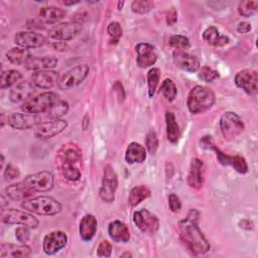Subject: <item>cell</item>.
<instances>
[{"mask_svg":"<svg viewBox=\"0 0 258 258\" xmlns=\"http://www.w3.org/2000/svg\"><path fill=\"white\" fill-rule=\"evenodd\" d=\"M199 217V212L191 209L186 218L178 222L177 228L181 241L192 253L205 254L210 250L211 245L198 226Z\"/></svg>","mask_w":258,"mask_h":258,"instance_id":"cell-1","label":"cell"},{"mask_svg":"<svg viewBox=\"0 0 258 258\" xmlns=\"http://www.w3.org/2000/svg\"><path fill=\"white\" fill-rule=\"evenodd\" d=\"M215 102V93L210 88L197 85L188 93L186 106L191 114H201L210 110Z\"/></svg>","mask_w":258,"mask_h":258,"instance_id":"cell-2","label":"cell"},{"mask_svg":"<svg viewBox=\"0 0 258 258\" xmlns=\"http://www.w3.org/2000/svg\"><path fill=\"white\" fill-rule=\"evenodd\" d=\"M21 209L40 216H53L61 212V205L55 199L48 196L32 197L20 205Z\"/></svg>","mask_w":258,"mask_h":258,"instance_id":"cell-3","label":"cell"},{"mask_svg":"<svg viewBox=\"0 0 258 258\" xmlns=\"http://www.w3.org/2000/svg\"><path fill=\"white\" fill-rule=\"evenodd\" d=\"M57 101L59 97L54 92H43L38 95L32 96L30 99L22 103V112L39 115L40 113H46Z\"/></svg>","mask_w":258,"mask_h":258,"instance_id":"cell-4","label":"cell"},{"mask_svg":"<svg viewBox=\"0 0 258 258\" xmlns=\"http://www.w3.org/2000/svg\"><path fill=\"white\" fill-rule=\"evenodd\" d=\"M220 130L226 140H233L238 137L245 129L242 118L235 112H225L220 118Z\"/></svg>","mask_w":258,"mask_h":258,"instance_id":"cell-5","label":"cell"},{"mask_svg":"<svg viewBox=\"0 0 258 258\" xmlns=\"http://www.w3.org/2000/svg\"><path fill=\"white\" fill-rule=\"evenodd\" d=\"M1 221L4 224L9 225H22L29 227L30 229H35L38 226V220L32 213L25 210L16 209H6L1 212Z\"/></svg>","mask_w":258,"mask_h":258,"instance_id":"cell-6","label":"cell"},{"mask_svg":"<svg viewBox=\"0 0 258 258\" xmlns=\"http://www.w3.org/2000/svg\"><path fill=\"white\" fill-rule=\"evenodd\" d=\"M90 68L88 64H78L70 70H68L58 79L57 87L60 90H71L78 87L83 81L88 77Z\"/></svg>","mask_w":258,"mask_h":258,"instance_id":"cell-7","label":"cell"},{"mask_svg":"<svg viewBox=\"0 0 258 258\" xmlns=\"http://www.w3.org/2000/svg\"><path fill=\"white\" fill-rule=\"evenodd\" d=\"M118 187V175L114 168L107 164L104 167L102 184L99 189L100 198L106 203H113L115 200V191Z\"/></svg>","mask_w":258,"mask_h":258,"instance_id":"cell-8","label":"cell"},{"mask_svg":"<svg viewBox=\"0 0 258 258\" xmlns=\"http://www.w3.org/2000/svg\"><path fill=\"white\" fill-rule=\"evenodd\" d=\"M68 127V122L63 119H49L40 122L34 127V136L38 139H49L64 131Z\"/></svg>","mask_w":258,"mask_h":258,"instance_id":"cell-9","label":"cell"},{"mask_svg":"<svg viewBox=\"0 0 258 258\" xmlns=\"http://www.w3.org/2000/svg\"><path fill=\"white\" fill-rule=\"evenodd\" d=\"M23 182L34 192L49 191L53 187L54 178L50 171L43 170L27 175Z\"/></svg>","mask_w":258,"mask_h":258,"instance_id":"cell-10","label":"cell"},{"mask_svg":"<svg viewBox=\"0 0 258 258\" xmlns=\"http://www.w3.org/2000/svg\"><path fill=\"white\" fill-rule=\"evenodd\" d=\"M133 223L143 233L153 234L159 228V219L147 209H140L133 213Z\"/></svg>","mask_w":258,"mask_h":258,"instance_id":"cell-11","label":"cell"},{"mask_svg":"<svg viewBox=\"0 0 258 258\" xmlns=\"http://www.w3.org/2000/svg\"><path fill=\"white\" fill-rule=\"evenodd\" d=\"M234 83L247 95H255L258 91V73L252 69L242 70L236 74Z\"/></svg>","mask_w":258,"mask_h":258,"instance_id":"cell-12","label":"cell"},{"mask_svg":"<svg viewBox=\"0 0 258 258\" xmlns=\"http://www.w3.org/2000/svg\"><path fill=\"white\" fill-rule=\"evenodd\" d=\"M80 31L81 24L75 21H66L53 25L48 30V37L58 41H67L75 38Z\"/></svg>","mask_w":258,"mask_h":258,"instance_id":"cell-13","label":"cell"},{"mask_svg":"<svg viewBox=\"0 0 258 258\" xmlns=\"http://www.w3.org/2000/svg\"><path fill=\"white\" fill-rule=\"evenodd\" d=\"M41 122L39 115L29 113L13 112L7 116V123L10 127L17 130H27L35 127Z\"/></svg>","mask_w":258,"mask_h":258,"instance_id":"cell-14","label":"cell"},{"mask_svg":"<svg viewBox=\"0 0 258 258\" xmlns=\"http://www.w3.org/2000/svg\"><path fill=\"white\" fill-rule=\"evenodd\" d=\"M68 236L62 231H52L46 234L42 240V250L46 255H53L66 247Z\"/></svg>","mask_w":258,"mask_h":258,"instance_id":"cell-15","label":"cell"},{"mask_svg":"<svg viewBox=\"0 0 258 258\" xmlns=\"http://www.w3.org/2000/svg\"><path fill=\"white\" fill-rule=\"evenodd\" d=\"M46 39L38 32L34 31H18L14 35V42L18 47L29 49L44 45Z\"/></svg>","mask_w":258,"mask_h":258,"instance_id":"cell-16","label":"cell"},{"mask_svg":"<svg viewBox=\"0 0 258 258\" xmlns=\"http://www.w3.org/2000/svg\"><path fill=\"white\" fill-rule=\"evenodd\" d=\"M135 51L137 53L136 63L139 68L145 69L154 64L157 60V52L155 47L147 42H139L135 45Z\"/></svg>","mask_w":258,"mask_h":258,"instance_id":"cell-17","label":"cell"},{"mask_svg":"<svg viewBox=\"0 0 258 258\" xmlns=\"http://www.w3.org/2000/svg\"><path fill=\"white\" fill-rule=\"evenodd\" d=\"M58 79V74L55 71H37L31 75L30 82L37 89L48 90L57 85Z\"/></svg>","mask_w":258,"mask_h":258,"instance_id":"cell-18","label":"cell"},{"mask_svg":"<svg viewBox=\"0 0 258 258\" xmlns=\"http://www.w3.org/2000/svg\"><path fill=\"white\" fill-rule=\"evenodd\" d=\"M172 58L177 68L188 73H196L201 68L200 59L196 55L183 50H175L172 53Z\"/></svg>","mask_w":258,"mask_h":258,"instance_id":"cell-19","label":"cell"},{"mask_svg":"<svg viewBox=\"0 0 258 258\" xmlns=\"http://www.w3.org/2000/svg\"><path fill=\"white\" fill-rule=\"evenodd\" d=\"M56 161L71 162L78 164L82 161V149L74 142H68L61 145L56 154Z\"/></svg>","mask_w":258,"mask_h":258,"instance_id":"cell-20","label":"cell"},{"mask_svg":"<svg viewBox=\"0 0 258 258\" xmlns=\"http://www.w3.org/2000/svg\"><path fill=\"white\" fill-rule=\"evenodd\" d=\"M205 179V164L202 159L192 158L187 174V184L195 189H199L203 186Z\"/></svg>","mask_w":258,"mask_h":258,"instance_id":"cell-21","label":"cell"},{"mask_svg":"<svg viewBox=\"0 0 258 258\" xmlns=\"http://www.w3.org/2000/svg\"><path fill=\"white\" fill-rule=\"evenodd\" d=\"M35 89L36 88L32 85L31 82L21 81L11 89L9 99L13 103H24L32 97Z\"/></svg>","mask_w":258,"mask_h":258,"instance_id":"cell-22","label":"cell"},{"mask_svg":"<svg viewBox=\"0 0 258 258\" xmlns=\"http://www.w3.org/2000/svg\"><path fill=\"white\" fill-rule=\"evenodd\" d=\"M31 253L29 246L25 244H11V243H2L0 246V257L1 258H23L28 257Z\"/></svg>","mask_w":258,"mask_h":258,"instance_id":"cell-23","label":"cell"},{"mask_svg":"<svg viewBox=\"0 0 258 258\" xmlns=\"http://www.w3.org/2000/svg\"><path fill=\"white\" fill-rule=\"evenodd\" d=\"M108 234L117 243H127L130 240V232L127 225L119 220H115L109 224Z\"/></svg>","mask_w":258,"mask_h":258,"instance_id":"cell-24","label":"cell"},{"mask_svg":"<svg viewBox=\"0 0 258 258\" xmlns=\"http://www.w3.org/2000/svg\"><path fill=\"white\" fill-rule=\"evenodd\" d=\"M58 59L53 55L32 56L25 64V68L29 71H47L52 70L57 66Z\"/></svg>","mask_w":258,"mask_h":258,"instance_id":"cell-25","label":"cell"},{"mask_svg":"<svg viewBox=\"0 0 258 258\" xmlns=\"http://www.w3.org/2000/svg\"><path fill=\"white\" fill-rule=\"evenodd\" d=\"M97 226H98V222L94 215L92 214L85 215L82 218L79 226V233L82 240L86 242L91 241L96 234Z\"/></svg>","mask_w":258,"mask_h":258,"instance_id":"cell-26","label":"cell"},{"mask_svg":"<svg viewBox=\"0 0 258 258\" xmlns=\"http://www.w3.org/2000/svg\"><path fill=\"white\" fill-rule=\"evenodd\" d=\"M6 196L12 201H25L32 198L34 191L31 190L23 181L8 185L5 188Z\"/></svg>","mask_w":258,"mask_h":258,"instance_id":"cell-27","label":"cell"},{"mask_svg":"<svg viewBox=\"0 0 258 258\" xmlns=\"http://www.w3.org/2000/svg\"><path fill=\"white\" fill-rule=\"evenodd\" d=\"M67 14V11L62 8L55 6H45L41 7L38 11V16L40 20L45 24H53L61 20Z\"/></svg>","mask_w":258,"mask_h":258,"instance_id":"cell-28","label":"cell"},{"mask_svg":"<svg viewBox=\"0 0 258 258\" xmlns=\"http://www.w3.org/2000/svg\"><path fill=\"white\" fill-rule=\"evenodd\" d=\"M146 148L138 142H131L128 144L125 152V160L129 164L142 163L146 159Z\"/></svg>","mask_w":258,"mask_h":258,"instance_id":"cell-29","label":"cell"},{"mask_svg":"<svg viewBox=\"0 0 258 258\" xmlns=\"http://www.w3.org/2000/svg\"><path fill=\"white\" fill-rule=\"evenodd\" d=\"M203 39L213 46H224L230 41V38L227 35L220 34V31L215 26H209L203 32Z\"/></svg>","mask_w":258,"mask_h":258,"instance_id":"cell-30","label":"cell"},{"mask_svg":"<svg viewBox=\"0 0 258 258\" xmlns=\"http://www.w3.org/2000/svg\"><path fill=\"white\" fill-rule=\"evenodd\" d=\"M6 59L15 66H22L26 64L29 59L33 56L28 49H24L21 47H12L6 52Z\"/></svg>","mask_w":258,"mask_h":258,"instance_id":"cell-31","label":"cell"},{"mask_svg":"<svg viewBox=\"0 0 258 258\" xmlns=\"http://www.w3.org/2000/svg\"><path fill=\"white\" fill-rule=\"evenodd\" d=\"M165 124H166L167 140L170 143H173V144L176 143L180 137V130H179V126L176 121L175 115L170 111H167L165 113Z\"/></svg>","mask_w":258,"mask_h":258,"instance_id":"cell-32","label":"cell"},{"mask_svg":"<svg viewBox=\"0 0 258 258\" xmlns=\"http://www.w3.org/2000/svg\"><path fill=\"white\" fill-rule=\"evenodd\" d=\"M150 194H151V191L147 185H144V184L135 185L129 191L128 204L134 208L137 205H139L142 201L149 198Z\"/></svg>","mask_w":258,"mask_h":258,"instance_id":"cell-33","label":"cell"},{"mask_svg":"<svg viewBox=\"0 0 258 258\" xmlns=\"http://www.w3.org/2000/svg\"><path fill=\"white\" fill-rule=\"evenodd\" d=\"M61 175L69 181H77L81 178L82 172L77 164L71 162L57 163Z\"/></svg>","mask_w":258,"mask_h":258,"instance_id":"cell-34","label":"cell"},{"mask_svg":"<svg viewBox=\"0 0 258 258\" xmlns=\"http://www.w3.org/2000/svg\"><path fill=\"white\" fill-rule=\"evenodd\" d=\"M22 79V74L17 70H7L1 73L0 88L6 89L11 86H15Z\"/></svg>","mask_w":258,"mask_h":258,"instance_id":"cell-35","label":"cell"},{"mask_svg":"<svg viewBox=\"0 0 258 258\" xmlns=\"http://www.w3.org/2000/svg\"><path fill=\"white\" fill-rule=\"evenodd\" d=\"M160 79V70L158 68H151L147 73V89L148 96L152 98L155 94Z\"/></svg>","mask_w":258,"mask_h":258,"instance_id":"cell-36","label":"cell"},{"mask_svg":"<svg viewBox=\"0 0 258 258\" xmlns=\"http://www.w3.org/2000/svg\"><path fill=\"white\" fill-rule=\"evenodd\" d=\"M258 11V1L256 0H245L238 4V12L241 16L251 17Z\"/></svg>","mask_w":258,"mask_h":258,"instance_id":"cell-37","label":"cell"},{"mask_svg":"<svg viewBox=\"0 0 258 258\" xmlns=\"http://www.w3.org/2000/svg\"><path fill=\"white\" fill-rule=\"evenodd\" d=\"M160 91L163 95V97L168 101V102H172L177 95V89L175 84L173 83L172 80L170 79H164L161 87H160Z\"/></svg>","mask_w":258,"mask_h":258,"instance_id":"cell-38","label":"cell"},{"mask_svg":"<svg viewBox=\"0 0 258 258\" xmlns=\"http://www.w3.org/2000/svg\"><path fill=\"white\" fill-rule=\"evenodd\" d=\"M69 111V104L66 101H57L47 112L46 115L49 119H60V117Z\"/></svg>","mask_w":258,"mask_h":258,"instance_id":"cell-39","label":"cell"},{"mask_svg":"<svg viewBox=\"0 0 258 258\" xmlns=\"http://www.w3.org/2000/svg\"><path fill=\"white\" fill-rule=\"evenodd\" d=\"M168 43L171 47L175 48L176 50H183V51L188 49L189 46H190L189 39L186 36L180 35V34L171 35L170 38H169Z\"/></svg>","mask_w":258,"mask_h":258,"instance_id":"cell-40","label":"cell"},{"mask_svg":"<svg viewBox=\"0 0 258 258\" xmlns=\"http://www.w3.org/2000/svg\"><path fill=\"white\" fill-rule=\"evenodd\" d=\"M107 32H108V35L110 38V42L113 44L117 43L123 34L122 27L118 21L110 22L107 26Z\"/></svg>","mask_w":258,"mask_h":258,"instance_id":"cell-41","label":"cell"},{"mask_svg":"<svg viewBox=\"0 0 258 258\" xmlns=\"http://www.w3.org/2000/svg\"><path fill=\"white\" fill-rule=\"evenodd\" d=\"M145 147L146 151L150 154H155L158 148V137L153 129H150L145 136Z\"/></svg>","mask_w":258,"mask_h":258,"instance_id":"cell-42","label":"cell"},{"mask_svg":"<svg viewBox=\"0 0 258 258\" xmlns=\"http://www.w3.org/2000/svg\"><path fill=\"white\" fill-rule=\"evenodd\" d=\"M153 7H154V3L149 0H134L131 4L132 11L137 14L147 13Z\"/></svg>","mask_w":258,"mask_h":258,"instance_id":"cell-43","label":"cell"},{"mask_svg":"<svg viewBox=\"0 0 258 258\" xmlns=\"http://www.w3.org/2000/svg\"><path fill=\"white\" fill-rule=\"evenodd\" d=\"M198 72H199V78H200L202 81H205V82H207V83L214 82V81H216L217 79H219V77H220L218 71L213 70L212 68L207 67V66L200 68V70H199Z\"/></svg>","mask_w":258,"mask_h":258,"instance_id":"cell-44","label":"cell"},{"mask_svg":"<svg viewBox=\"0 0 258 258\" xmlns=\"http://www.w3.org/2000/svg\"><path fill=\"white\" fill-rule=\"evenodd\" d=\"M29 227L26 226H22L19 225L16 229H15V238L18 242L25 244L30 237V232H29Z\"/></svg>","mask_w":258,"mask_h":258,"instance_id":"cell-45","label":"cell"},{"mask_svg":"<svg viewBox=\"0 0 258 258\" xmlns=\"http://www.w3.org/2000/svg\"><path fill=\"white\" fill-rule=\"evenodd\" d=\"M112 254V245L108 240H101L98 245L97 255L99 257H110Z\"/></svg>","mask_w":258,"mask_h":258,"instance_id":"cell-46","label":"cell"},{"mask_svg":"<svg viewBox=\"0 0 258 258\" xmlns=\"http://www.w3.org/2000/svg\"><path fill=\"white\" fill-rule=\"evenodd\" d=\"M20 175L19 169L12 164H7L3 170V176L6 180H13Z\"/></svg>","mask_w":258,"mask_h":258,"instance_id":"cell-47","label":"cell"},{"mask_svg":"<svg viewBox=\"0 0 258 258\" xmlns=\"http://www.w3.org/2000/svg\"><path fill=\"white\" fill-rule=\"evenodd\" d=\"M168 207L172 213H178L181 210V202L175 194L168 196Z\"/></svg>","mask_w":258,"mask_h":258,"instance_id":"cell-48","label":"cell"},{"mask_svg":"<svg viewBox=\"0 0 258 258\" xmlns=\"http://www.w3.org/2000/svg\"><path fill=\"white\" fill-rule=\"evenodd\" d=\"M177 20V13L175 9H170L167 13H166V23L168 25H172L176 22Z\"/></svg>","mask_w":258,"mask_h":258,"instance_id":"cell-49","label":"cell"},{"mask_svg":"<svg viewBox=\"0 0 258 258\" xmlns=\"http://www.w3.org/2000/svg\"><path fill=\"white\" fill-rule=\"evenodd\" d=\"M236 29L239 33H248L251 30V24L250 22H247V21H241L237 25Z\"/></svg>","mask_w":258,"mask_h":258,"instance_id":"cell-50","label":"cell"},{"mask_svg":"<svg viewBox=\"0 0 258 258\" xmlns=\"http://www.w3.org/2000/svg\"><path fill=\"white\" fill-rule=\"evenodd\" d=\"M239 227L245 230H252L254 228V224L249 219H243L239 222Z\"/></svg>","mask_w":258,"mask_h":258,"instance_id":"cell-51","label":"cell"},{"mask_svg":"<svg viewBox=\"0 0 258 258\" xmlns=\"http://www.w3.org/2000/svg\"><path fill=\"white\" fill-rule=\"evenodd\" d=\"M61 3L63 4V5H74V4H78V3H80V1H61Z\"/></svg>","mask_w":258,"mask_h":258,"instance_id":"cell-52","label":"cell"},{"mask_svg":"<svg viewBox=\"0 0 258 258\" xmlns=\"http://www.w3.org/2000/svg\"><path fill=\"white\" fill-rule=\"evenodd\" d=\"M124 5V2L122 1V2H118V9L120 10V9H122V6Z\"/></svg>","mask_w":258,"mask_h":258,"instance_id":"cell-53","label":"cell"},{"mask_svg":"<svg viewBox=\"0 0 258 258\" xmlns=\"http://www.w3.org/2000/svg\"><path fill=\"white\" fill-rule=\"evenodd\" d=\"M3 165H4V156L3 154H1V167L3 168Z\"/></svg>","mask_w":258,"mask_h":258,"instance_id":"cell-54","label":"cell"},{"mask_svg":"<svg viewBox=\"0 0 258 258\" xmlns=\"http://www.w3.org/2000/svg\"><path fill=\"white\" fill-rule=\"evenodd\" d=\"M1 118H2V121H1V127H3L4 126V115L2 114V116H1Z\"/></svg>","mask_w":258,"mask_h":258,"instance_id":"cell-55","label":"cell"}]
</instances>
